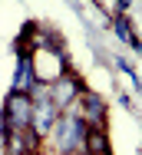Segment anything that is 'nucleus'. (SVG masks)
<instances>
[{"label":"nucleus","mask_w":142,"mask_h":155,"mask_svg":"<svg viewBox=\"0 0 142 155\" xmlns=\"http://www.w3.org/2000/svg\"><path fill=\"white\" fill-rule=\"evenodd\" d=\"M30 116H33V99L27 93H10V99L3 102V116H0V135L30 129Z\"/></svg>","instance_id":"obj_2"},{"label":"nucleus","mask_w":142,"mask_h":155,"mask_svg":"<svg viewBox=\"0 0 142 155\" xmlns=\"http://www.w3.org/2000/svg\"><path fill=\"white\" fill-rule=\"evenodd\" d=\"M86 132L89 125L69 109V112H59L56 125L50 129V142H53V152L56 155H83L86 152Z\"/></svg>","instance_id":"obj_1"},{"label":"nucleus","mask_w":142,"mask_h":155,"mask_svg":"<svg viewBox=\"0 0 142 155\" xmlns=\"http://www.w3.org/2000/svg\"><path fill=\"white\" fill-rule=\"evenodd\" d=\"M73 112H76L86 125H106V102L96 93H89V89H83V96H79V102H76Z\"/></svg>","instance_id":"obj_4"},{"label":"nucleus","mask_w":142,"mask_h":155,"mask_svg":"<svg viewBox=\"0 0 142 155\" xmlns=\"http://www.w3.org/2000/svg\"><path fill=\"white\" fill-rule=\"evenodd\" d=\"M83 83H79V76H73L69 69L56 76L53 83H50V102L56 106L59 112H69V109H76V102H79V96H83Z\"/></svg>","instance_id":"obj_3"},{"label":"nucleus","mask_w":142,"mask_h":155,"mask_svg":"<svg viewBox=\"0 0 142 155\" xmlns=\"http://www.w3.org/2000/svg\"><path fill=\"white\" fill-rule=\"evenodd\" d=\"M40 79H36V60L27 56V53H20V60H17V76H13V93H27L36 86Z\"/></svg>","instance_id":"obj_5"}]
</instances>
